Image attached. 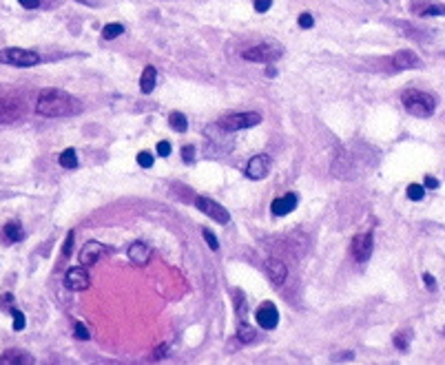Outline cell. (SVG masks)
<instances>
[{
	"instance_id": "cell-20",
	"label": "cell",
	"mask_w": 445,
	"mask_h": 365,
	"mask_svg": "<svg viewBox=\"0 0 445 365\" xmlns=\"http://www.w3.org/2000/svg\"><path fill=\"white\" fill-rule=\"evenodd\" d=\"M0 363H33V356L25 350H9L0 354Z\"/></svg>"
},
{
	"instance_id": "cell-4",
	"label": "cell",
	"mask_w": 445,
	"mask_h": 365,
	"mask_svg": "<svg viewBox=\"0 0 445 365\" xmlns=\"http://www.w3.org/2000/svg\"><path fill=\"white\" fill-rule=\"evenodd\" d=\"M27 111V102L18 93L0 95V124H14Z\"/></svg>"
},
{
	"instance_id": "cell-8",
	"label": "cell",
	"mask_w": 445,
	"mask_h": 365,
	"mask_svg": "<svg viewBox=\"0 0 445 365\" xmlns=\"http://www.w3.org/2000/svg\"><path fill=\"white\" fill-rule=\"evenodd\" d=\"M64 285L69 290H76V292H82L91 285V274L87 272L85 266H76V268H69L64 274Z\"/></svg>"
},
{
	"instance_id": "cell-26",
	"label": "cell",
	"mask_w": 445,
	"mask_h": 365,
	"mask_svg": "<svg viewBox=\"0 0 445 365\" xmlns=\"http://www.w3.org/2000/svg\"><path fill=\"white\" fill-rule=\"evenodd\" d=\"M408 197L414 199V201H421L425 197V188L421 186V184H410V186H408Z\"/></svg>"
},
{
	"instance_id": "cell-21",
	"label": "cell",
	"mask_w": 445,
	"mask_h": 365,
	"mask_svg": "<svg viewBox=\"0 0 445 365\" xmlns=\"http://www.w3.org/2000/svg\"><path fill=\"white\" fill-rule=\"evenodd\" d=\"M169 124H171V128H173V131L184 133L186 128H188V120H186L184 113H180V111H173V113L169 115Z\"/></svg>"
},
{
	"instance_id": "cell-24",
	"label": "cell",
	"mask_w": 445,
	"mask_h": 365,
	"mask_svg": "<svg viewBox=\"0 0 445 365\" xmlns=\"http://www.w3.org/2000/svg\"><path fill=\"white\" fill-rule=\"evenodd\" d=\"M237 339L242 341V343H253L255 341V328L248 323H242L237 328Z\"/></svg>"
},
{
	"instance_id": "cell-28",
	"label": "cell",
	"mask_w": 445,
	"mask_h": 365,
	"mask_svg": "<svg viewBox=\"0 0 445 365\" xmlns=\"http://www.w3.org/2000/svg\"><path fill=\"white\" fill-rule=\"evenodd\" d=\"M202 235H204V239H206V244H208V248H210V250H217V248H219L217 237H215V235L210 233L208 228H204V230H202Z\"/></svg>"
},
{
	"instance_id": "cell-33",
	"label": "cell",
	"mask_w": 445,
	"mask_h": 365,
	"mask_svg": "<svg viewBox=\"0 0 445 365\" xmlns=\"http://www.w3.org/2000/svg\"><path fill=\"white\" fill-rule=\"evenodd\" d=\"M297 25L302 27V29H310V27L315 25V20H313V16H310V14H302L297 18Z\"/></svg>"
},
{
	"instance_id": "cell-16",
	"label": "cell",
	"mask_w": 445,
	"mask_h": 365,
	"mask_svg": "<svg viewBox=\"0 0 445 365\" xmlns=\"http://www.w3.org/2000/svg\"><path fill=\"white\" fill-rule=\"evenodd\" d=\"M294 208H297V195L294 193H288V195H283V197L275 199L270 206L275 217H283V215H288V212H292Z\"/></svg>"
},
{
	"instance_id": "cell-40",
	"label": "cell",
	"mask_w": 445,
	"mask_h": 365,
	"mask_svg": "<svg viewBox=\"0 0 445 365\" xmlns=\"http://www.w3.org/2000/svg\"><path fill=\"white\" fill-rule=\"evenodd\" d=\"M425 186H427V188H432V190L438 188V179H436V177H432V175H427V177H425Z\"/></svg>"
},
{
	"instance_id": "cell-36",
	"label": "cell",
	"mask_w": 445,
	"mask_h": 365,
	"mask_svg": "<svg viewBox=\"0 0 445 365\" xmlns=\"http://www.w3.org/2000/svg\"><path fill=\"white\" fill-rule=\"evenodd\" d=\"M76 336H78V339H82V341H87L89 339V330L82 323H76Z\"/></svg>"
},
{
	"instance_id": "cell-14",
	"label": "cell",
	"mask_w": 445,
	"mask_h": 365,
	"mask_svg": "<svg viewBox=\"0 0 445 365\" xmlns=\"http://www.w3.org/2000/svg\"><path fill=\"white\" fill-rule=\"evenodd\" d=\"M266 274H268V279L275 285H281L288 277V268H286V263H281L279 259L270 257V259H266Z\"/></svg>"
},
{
	"instance_id": "cell-18",
	"label": "cell",
	"mask_w": 445,
	"mask_h": 365,
	"mask_svg": "<svg viewBox=\"0 0 445 365\" xmlns=\"http://www.w3.org/2000/svg\"><path fill=\"white\" fill-rule=\"evenodd\" d=\"M22 237H25V233H22L20 222H7V224H5V228H3V241H5L7 246L18 244Z\"/></svg>"
},
{
	"instance_id": "cell-1",
	"label": "cell",
	"mask_w": 445,
	"mask_h": 365,
	"mask_svg": "<svg viewBox=\"0 0 445 365\" xmlns=\"http://www.w3.org/2000/svg\"><path fill=\"white\" fill-rule=\"evenodd\" d=\"M82 111V102L60 89H44L38 95L36 113L42 117H69Z\"/></svg>"
},
{
	"instance_id": "cell-32",
	"label": "cell",
	"mask_w": 445,
	"mask_h": 365,
	"mask_svg": "<svg viewBox=\"0 0 445 365\" xmlns=\"http://www.w3.org/2000/svg\"><path fill=\"white\" fill-rule=\"evenodd\" d=\"M182 160L193 164V162H195V146H184V149H182Z\"/></svg>"
},
{
	"instance_id": "cell-42",
	"label": "cell",
	"mask_w": 445,
	"mask_h": 365,
	"mask_svg": "<svg viewBox=\"0 0 445 365\" xmlns=\"http://www.w3.org/2000/svg\"><path fill=\"white\" fill-rule=\"evenodd\" d=\"M339 358H354V354H352V352H343V354H337V356H335V361H339Z\"/></svg>"
},
{
	"instance_id": "cell-3",
	"label": "cell",
	"mask_w": 445,
	"mask_h": 365,
	"mask_svg": "<svg viewBox=\"0 0 445 365\" xmlns=\"http://www.w3.org/2000/svg\"><path fill=\"white\" fill-rule=\"evenodd\" d=\"M239 55H242L246 62H275V60H279L283 55V47L277 42H259V44H250V47L242 49L239 51Z\"/></svg>"
},
{
	"instance_id": "cell-17",
	"label": "cell",
	"mask_w": 445,
	"mask_h": 365,
	"mask_svg": "<svg viewBox=\"0 0 445 365\" xmlns=\"http://www.w3.org/2000/svg\"><path fill=\"white\" fill-rule=\"evenodd\" d=\"M412 11L421 18H427V16H445V5L438 3H412Z\"/></svg>"
},
{
	"instance_id": "cell-2",
	"label": "cell",
	"mask_w": 445,
	"mask_h": 365,
	"mask_svg": "<svg viewBox=\"0 0 445 365\" xmlns=\"http://www.w3.org/2000/svg\"><path fill=\"white\" fill-rule=\"evenodd\" d=\"M401 102L405 106L410 115L414 117H430L434 113L436 106V98L425 91H419V89H408V91L401 93Z\"/></svg>"
},
{
	"instance_id": "cell-30",
	"label": "cell",
	"mask_w": 445,
	"mask_h": 365,
	"mask_svg": "<svg viewBox=\"0 0 445 365\" xmlns=\"http://www.w3.org/2000/svg\"><path fill=\"white\" fill-rule=\"evenodd\" d=\"M73 237H76V233H73V230H71V233L66 235L64 248H62V257H64V259H69V257H71V248H73Z\"/></svg>"
},
{
	"instance_id": "cell-6",
	"label": "cell",
	"mask_w": 445,
	"mask_h": 365,
	"mask_svg": "<svg viewBox=\"0 0 445 365\" xmlns=\"http://www.w3.org/2000/svg\"><path fill=\"white\" fill-rule=\"evenodd\" d=\"M261 122V115L255 113V111H246V113H226L219 120V126L226 128V131L235 133L242 131V128H253Z\"/></svg>"
},
{
	"instance_id": "cell-11",
	"label": "cell",
	"mask_w": 445,
	"mask_h": 365,
	"mask_svg": "<svg viewBox=\"0 0 445 365\" xmlns=\"http://www.w3.org/2000/svg\"><path fill=\"white\" fill-rule=\"evenodd\" d=\"M270 173V157L268 155H255L246 164V175L250 179H266Z\"/></svg>"
},
{
	"instance_id": "cell-10",
	"label": "cell",
	"mask_w": 445,
	"mask_h": 365,
	"mask_svg": "<svg viewBox=\"0 0 445 365\" xmlns=\"http://www.w3.org/2000/svg\"><path fill=\"white\" fill-rule=\"evenodd\" d=\"M107 252V246L100 244V241H87L85 246H82L80 255H78V259H80V266H93L96 261H100V257Z\"/></svg>"
},
{
	"instance_id": "cell-15",
	"label": "cell",
	"mask_w": 445,
	"mask_h": 365,
	"mask_svg": "<svg viewBox=\"0 0 445 365\" xmlns=\"http://www.w3.org/2000/svg\"><path fill=\"white\" fill-rule=\"evenodd\" d=\"M126 257H129V261L135 263V266H144V263L149 261V257H151V248H149L144 241H133L129 246V250H126Z\"/></svg>"
},
{
	"instance_id": "cell-31",
	"label": "cell",
	"mask_w": 445,
	"mask_h": 365,
	"mask_svg": "<svg viewBox=\"0 0 445 365\" xmlns=\"http://www.w3.org/2000/svg\"><path fill=\"white\" fill-rule=\"evenodd\" d=\"M235 306L239 310V317H246V301H244V295L239 290H235Z\"/></svg>"
},
{
	"instance_id": "cell-41",
	"label": "cell",
	"mask_w": 445,
	"mask_h": 365,
	"mask_svg": "<svg viewBox=\"0 0 445 365\" xmlns=\"http://www.w3.org/2000/svg\"><path fill=\"white\" fill-rule=\"evenodd\" d=\"M11 303H14V297H11L9 292H7V295H3V299H0V306L7 308V306H11Z\"/></svg>"
},
{
	"instance_id": "cell-38",
	"label": "cell",
	"mask_w": 445,
	"mask_h": 365,
	"mask_svg": "<svg viewBox=\"0 0 445 365\" xmlns=\"http://www.w3.org/2000/svg\"><path fill=\"white\" fill-rule=\"evenodd\" d=\"M25 9H38L40 7V0H18Z\"/></svg>"
},
{
	"instance_id": "cell-25",
	"label": "cell",
	"mask_w": 445,
	"mask_h": 365,
	"mask_svg": "<svg viewBox=\"0 0 445 365\" xmlns=\"http://www.w3.org/2000/svg\"><path fill=\"white\" fill-rule=\"evenodd\" d=\"M9 312H11V317H14V330L16 332H22L25 330V314H22L20 310H16V308H9Z\"/></svg>"
},
{
	"instance_id": "cell-34",
	"label": "cell",
	"mask_w": 445,
	"mask_h": 365,
	"mask_svg": "<svg viewBox=\"0 0 445 365\" xmlns=\"http://www.w3.org/2000/svg\"><path fill=\"white\" fill-rule=\"evenodd\" d=\"M253 7H255V11H259V14H266V11L272 7V0H255Z\"/></svg>"
},
{
	"instance_id": "cell-5",
	"label": "cell",
	"mask_w": 445,
	"mask_h": 365,
	"mask_svg": "<svg viewBox=\"0 0 445 365\" xmlns=\"http://www.w3.org/2000/svg\"><path fill=\"white\" fill-rule=\"evenodd\" d=\"M40 55L29 49H18V47H9V49H0V64H9V66H36L40 64Z\"/></svg>"
},
{
	"instance_id": "cell-12",
	"label": "cell",
	"mask_w": 445,
	"mask_h": 365,
	"mask_svg": "<svg viewBox=\"0 0 445 365\" xmlns=\"http://www.w3.org/2000/svg\"><path fill=\"white\" fill-rule=\"evenodd\" d=\"M352 255L359 263L370 259V255H372V233L357 235V237L352 239Z\"/></svg>"
},
{
	"instance_id": "cell-29",
	"label": "cell",
	"mask_w": 445,
	"mask_h": 365,
	"mask_svg": "<svg viewBox=\"0 0 445 365\" xmlns=\"http://www.w3.org/2000/svg\"><path fill=\"white\" fill-rule=\"evenodd\" d=\"M408 343H410V339H408V332H401V334H394V345L399 347L401 352H405L408 350Z\"/></svg>"
},
{
	"instance_id": "cell-43",
	"label": "cell",
	"mask_w": 445,
	"mask_h": 365,
	"mask_svg": "<svg viewBox=\"0 0 445 365\" xmlns=\"http://www.w3.org/2000/svg\"><path fill=\"white\" fill-rule=\"evenodd\" d=\"M80 3H85V5H96L98 0H80Z\"/></svg>"
},
{
	"instance_id": "cell-7",
	"label": "cell",
	"mask_w": 445,
	"mask_h": 365,
	"mask_svg": "<svg viewBox=\"0 0 445 365\" xmlns=\"http://www.w3.org/2000/svg\"><path fill=\"white\" fill-rule=\"evenodd\" d=\"M195 206H197V210H202L204 215H208L210 219L219 222L221 226H226V224L231 222V215H228V210H226L221 204H217L215 199H210V197H197V199H195Z\"/></svg>"
},
{
	"instance_id": "cell-19",
	"label": "cell",
	"mask_w": 445,
	"mask_h": 365,
	"mask_svg": "<svg viewBox=\"0 0 445 365\" xmlns=\"http://www.w3.org/2000/svg\"><path fill=\"white\" fill-rule=\"evenodd\" d=\"M155 82H158V71H155V66H146L140 78V91L144 95H149L155 89Z\"/></svg>"
},
{
	"instance_id": "cell-22",
	"label": "cell",
	"mask_w": 445,
	"mask_h": 365,
	"mask_svg": "<svg viewBox=\"0 0 445 365\" xmlns=\"http://www.w3.org/2000/svg\"><path fill=\"white\" fill-rule=\"evenodd\" d=\"M60 166L64 168H78V155H76V149H64L60 153Z\"/></svg>"
},
{
	"instance_id": "cell-13",
	"label": "cell",
	"mask_w": 445,
	"mask_h": 365,
	"mask_svg": "<svg viewBox=\"0 0 445 365\" xmlns=\"http://www.w3.org/2000/svg\"><path fill=\"white\" fill-rule=\"evenodd\" d=\"M392 66L397 71H401V69H421L423 62H421V58L414 51H408V49H405V51H399V53L392 55Z\"/></svg>"
},
{
	"instance_id": "cell-35",
	"label": "cell",
	"mask_w": 445,
	"mask_h": 365,
	"mask_svg": "<svg viewBox=\"0 0 445 365\" xmlns=\"http://www.w3.org/2000/svg\"><path fill=\"white\" fill-rule=\"evenodd\" d=\"M155 151H158V155H160V157H169V155H171V144L162 139V142H158Z\"/></svg>"
},
{
	"instance_id": "cell-39",
	"label": "cell",
	"mask_w": 445,
	"mask_h": 365,
	"mask_svg": "<svg viewBox=\"0 0 445 365\" xmlns=\"http://www.w3.org/2000/svg\"><path fill=\"white\" fill-rule=\"evenodd\" d=\"M164 354H169V345H166V343H162V345L158 347V350L153 352V356H155V358H162Z\"/></svg>"
},
{
	"instance_id": "cell-37",
	"label": "cell",
	"mask_w": 445,
	"mask_h": 365,
	"mask_svg": "<svg viewBox=\"0 0 445 365\" xmlns=\"http://www.w3.org/2000/svg\"><path fill=\"white\" fill-rule=\"evenodd\" d=\"M423 281H425V285H427V290H436V279L432 277L430 272H423Z\"/></svg>"
},
{
	"instance_id": "cell-9",
	"label": "cell",
	"mask_w": 445,
	"mask_h": 365,
	"mask_svg": "<svg viewBox=\"0 0 445 365\" xmlns=\"http://www.w3.org/2000/svg\"><path fill=\"white\" fill-rule=\"evenodd\" d=\"M255 319H257L259 328H264V330H272V328H277V323H279V310H277V306H275V303L264 301V303H261V306H259L257 314H255Z\"/></svg>"
},
{
	"instance_id": "cell-23",
	"label": "cell",
	"mask_w": 445,
	"mask_h": 365,
	"mask_svg": "<svg viewBox=\"0 0 445 365\" xmlns=\"http://www.w3.org/2000/svg\"><path fill=\"white\" fill-rule=\"evenodd\" d=\"M122 33H124V27H122L120 22H109V25L102 29V38L104 40H113V38L122 36Z\"/></svg>"
},
{
	"instance_id": "cell-27",
	"label": "cell",
	"mask_w": 445,
	"mask_h": 365,
	"mask_svg": "<svg viewBox=\"0 0 445 365\" xmlns=\"http://www.w3.org/2000/svg\"><path fill=\"white\" fill-rule=\"evenodd\" d=\"M135 160H137V164H140L142 168H151L153 166V155L149 153V151H140Z\"/></svg>"
}]
</instances>
